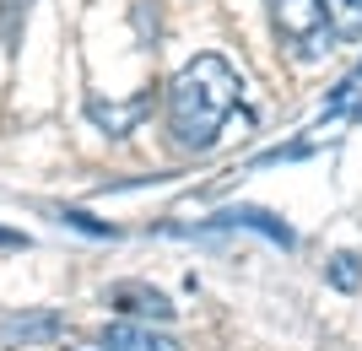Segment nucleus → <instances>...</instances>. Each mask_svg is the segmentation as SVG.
<instances>
[{"label": "nucleus", "instance_id": "7ed1b4c3", "mask_svg": "<svg viewBox=\"0 0 362 351\" xmlns=\"http://www.w3.org/2000/svg\"><path fill=\"white\" fill-rule=\"evenodd\" d=\"M103 303L119 308L124 319H146V324H168L179 308L163 287H146V281H108L103 287Z\"/></svg>", "mask_w": 362, "mask_h": 351}, {"label": "nucleus", "instance_id": "423d86ee", "mask_svg": "<svg viewBox=\"0 0 362 351\" xmlns=\"http://www.w3.org/2000/svg\"><path fill=\"white\" fill-rule=\"evenodd\" d=\"M238 222H243V227H259L265 238H271V244L292 249V227H287V222H276L271 211H255V206H233V211L216 216V227H238Z\"/></svg>", "mask_w": 362, "mask_h": 351}, {"label": "nucleus", "instance_id": "f03ea898", "mask_svg": "<svg viewBox=\"0 0 362 351\" xmlns=\"http://www.w3.org/2000/svg\"><path fill=\"white\" fill-rule=\"evenodd\" d=\"M276 22V38L298 54V60H319L330 49V22H325V6L319 0H265Z\"/></svg>", "mask_w": 362, "mask_h": 351}, {"label": "nucleus", "instance_id": "39448f33", "mask_svg": "<svg viewBox=\"0 0 362 351\" xmlns=\"http://www.w3.org/2000/svg\"><path fill=\"white\" fill-rule=\"evenodd\" d=\"M98 351H184V340L168 330H151L146 319H124L98 335Z\"/></svg>", "mask_w": 362, "mask_h": 351}, {"label": "nucleus", "instance_id": "20e7f679", "mask_svg": "<svg viewBox=\"0 0 362 351\" xmlns=\"http://www.w3.org/2000/svg\"><path fill=\"white\" fill-rule=\"evenodd\" d=\"M65 335V314H54V308H28V314H6L0 319V346H54V340Z\"/></svg>", "mask_w": 362, "mask_h": 351}, {"label": "nucleus", "instance_id": "0eeeda50", "mask_svg": "<svg viewBox=\"0 0 362 351\" xmlns=\"http://www.w3.org/2000/svg\"><path fill=\"white\" fill-rule=\"evenodd\" d=\"M335 44H362V0H319Z\"/></svg>", "mask_w": 362, "mask_h": 351}, {"label": "nucleus", "instance_id": "1a4fd4ad", "mask_svg": "<svg viewBox=\"0 0 362 351\" xmlns=\"http://www.w3.org/2000/svg\"><path fill=\"white\" fill-rule=\"evenodd\" d=\"M28 11H33V0H0V32H6V38H16V32H22V22H28Z\"/></svg>", "mask_w": 362, "mask_h": 351}, {"label": "nucleus", "instance_id": "9b49d317", "mask_svg": "<svg viewBox=\"0 0 362 351\" xmlns=\"http://www.w3.org/2000/svg\"><path fill=\"white\" fill-rule=\"evenodd\" d=\"M0 249H28V232H16V227H0Z\"/></svg>", "mask_w": 362, "mask_h": 351}, {"label": "nucleus", "instance_id": "6e6552de", "mask_svg": "<svg viewBox=\"0 0 362 351\" xmlns=\"http://www.w3.org/2000/svg\"><path fill=\"white\" fill-rule=\"evenodd\" d=\"M325 281H330L335 292H357L362 287V260L357 254H335V260L325 265Z\"/></svg>", "mask_w": 362, "mask_h": 351}, {"label": "nucleus", "instance_id": "f257e3e1", "mask_svg": "<svg viewBox=\"0 0 362 351\" xmlns=\"http://www.w3.org/2000/svg\"><path fill=\"white\" fill-rule=\"evenodd\" d=\"M243 103V76L238 65L222 60L216 49L195 54L179 76L168 81V136L179 152H211L222 141L227 119Z\"/></svg>", "mask_w": 362, "mask_h": 351}, {"label": "nucleus", "instance_id": "9d476101", "mask_svg": "<svg viewBox=\"0 0 362 351\" xmlns=\"http://www.w3.org/2000/svg\"><path fill=\"white\" fill-rule=\"evenodd\" d=\"M54 222H71V227L92 232V238H114V227H103V222H87V211H54Z\"/></svg>", "mask_w": 362, "mask_h": 351}]
</instances>
